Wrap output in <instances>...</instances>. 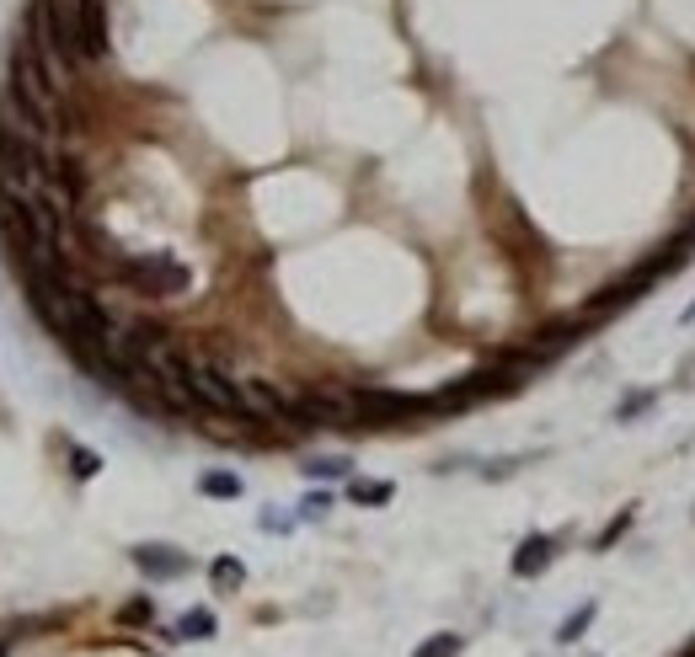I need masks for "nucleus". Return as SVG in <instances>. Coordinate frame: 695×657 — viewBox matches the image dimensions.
Instances as JSON below:
<instances>
[{
    "instance_id": "f257e3e1",
    "label": "nucleus",
    "mask_w": 695,
    "mask_h": 657,
    "mask_svg": "<svg viewBox=\"0 0 695 657\" xmlns=\"http://www.w3.org/2000/svg\"><path fill=\"white\" fill-rule=\"evenodd\" d=\"M139 294H150V300H172V294L188 289V268H182L177 257H166V252H150V257H129L118 268Z\"/></svg>"
},
{
    "instance_id": "f03ea898",
    "label": "nucleus",
    "mask_w": 695,
    "mask_h": 657,
    "mask_svg": "<svg viewBox=\"0 0 695 657\" xmlns=\"http://www.w3.org/2000/svg\"><path fill=\"white\" fill-rule=\"evenodd\" d=\"M188 390L198 406H209V412H230V417H257L252 396H246L241 385H230L214 364H188Z\"/></svg>"
},
{
    "instance_id": "7ed1b4c3",
    "label": "nucleus",
    "mask_w": 695,
    "mask_h": 657,
    "mask_svg": "<svg viewBox=\"0 0 695 657\" xmlns=\"http://www.w3.org/2000/svg\"><path fill=\"white\" fill-rule=\"evenodd\" d=\"M0 171H6V177H17V182H43V177H49V161L38 155L33 139H22L17 129H6V123H0Z\"/></svg>"
},
{
    "instance_id": "20e7f679",
    "label": "nucleus",
    "mask_w": 695,
    "mask_h": 657,
    "mask_svg": "<svg viewBox=\"0 0 695 657\" xmlns=\"http://www.w3.org/2000/svg\"><path fill=\"white\" fill-rule=\"evenodd\" d=\"M353 406H359V417H369V422H396V417H412V412H434L428 396H401V390H359Z\"/></svg>"
},
{
    "instance_id": "39448f33",
    "label": "nucleus",
    "mask_w": 695,
    "mask_h": 657,
    "mask_svg": "<svg viewBox=\"0 0 695 657\" xmlns=\"http://www.w3.org/2000/svg\"><path fill=\"white\" fill-rule=\"evenodd\" d=\"M134 567L156 583H172V577H188L193 561L177 551V545H134Z\"/></svg>"
},
{
    "instance_id": "423d86ee",
    "label": "nucleus",
    "mask_w": 695,
    "mask_h": 657,
    "mask_svg": "<svg viewBox=\"0 0 695 657\" xmlns=\"http://www.w3.org/2000/svg\"><path fill=\"white\" fill-rule=\"evenodd\" d=\"M75 27H81V54L102 59L107 54V11H102V0H75Z\"/></svg>"
},
{
    "instance_id": "0eeeda50",
    "label": "nucleus",
    "mask_w": 695,
    "mask_h": 657,
    "mask_svg": "<svg viewBox=\"0 0 695 657\" xmlns=\"http://www.w3.org/2000/svg\"><path fill=\"white\" fill-rule=\"evenodd\" d=\"M551 567V535H530L514 551V572L519 577H535V572H546Z\"/></svg>"
},
{
    "instance_id": "6e6552de",
    "label": "nucleus",
    "mask_w": 695,
    "mask_h": 657,
    "mask_svg": "<svg viewBox=\"0 0 695 657\" xmlns=\"http://www.w3.org/2000/svg\"><path fill=\"white\" fill-rule=\"evenodd\" d=\"M573 337H578V321L546 326V332L535 337V348H530V358H556V353H567V348H573Z\"/></svg>"
},
{
    "instance_id": "1a4fd4ad",
    "label": "nucleus",
    "mask_w": 695,
    "mask_h": 657,
    "mask_svg": "<svg viewBox=\"0 0 695 657\" xmlns=\"http://www.w3.org/2000/svg\"><path fill=\"white\" fill-rule=\"evenodd\" d=\"M198 492L220 497V503H236V497H241V476L236 471H204V476H198Z\"/></svg>"
},
{
    "instance_id": "9d476101",
    "label": "nucleus",
    "mask_w": 695,
    "mask_h": 657,
    "mask_svg": "<svg viewBox=\"0 0 695 657\" xmlns=\"http://www.w3.org/2000/svg\"><path fill=\"white\" fill-rule=\"evenodd\" d=\"M594 615H599V604H594V599H589V604H578L573 615H567L562 625H556V641H562V647H573V641H578V636L594 625Z\"/></svg>"
},
{
    "instance_id": "9b49d317",
    "label": "nucleus",
    "mask_w": 695,
    "mask_h": 657,
    "mask_svg": "<svg viewBox=\"0 0 695 657\" xmlns=\"http://www.w3.org/2000/svg\"><path fill=\"white\" fill-rule=\"evenodd\" d=\"M209 577H214V593H230V588L246 583V567H241L236 556H220V561L209 567Z\"/></svg>"
},
{
    "instance_id": "f8f14e48",
    "label": "nucleus",
    "mask_w": 695,
    "mask_h": 657,
    "mask_svg": "<svg viewBox=\"0 0 695 657\" xmlns=\"http://www.w3.org/2000/svg\"><path fill=\"white\" fill-rule=\"evenodd\" d=\"M391 481H353V487H348V497H353V503H364V508H380V503H391Z\"/></svg>"
},
{
    "instance_id": "ddd939ff",
    "label": "nucleus",
    "mask_w": 695,
    "mask_h": 657,
    "mask_svg": "<svg viewBox=\"0 0 695 657\" xmlns=\"http://www.w3.org/2000/svg\"><path fill=\"white\" fill-rule=\"evenodd\" d=\"M177 636H182V641H204V636H214V615H209V609H188V615L177 620Z\"/></svg>"
},
{
    "instance_id": "4468645a",
    "label": "nucleus",
    "mask_w": 695,
    "mask_h": 657,
    "mask_svg": "<svg viewBox=\"0 0 695 657\" xmlns=\"http://www.w3.org/2000/svg\"><path fill=\"white\" fill-rule=\"evenodd\" d=\"M353 471V465L343 460V455H327V460H311V465H305V476H311V481H337V476H348Z\"/></svg>"
},
{
    "instance_id": "2eb2a0df",
    "label": "nucleus",
    "mask_w": 695,
    "mask_h": 657,
    "mask_svg": "<svg viewBox=\"0 0 695 657\" xmlns=\"http://www.w3.org/2000/svg\"><path fill=\"white\" fill-rule=\"evenodd\" d=\"M455 652H460V636L455 631H439V636H428L412 657H455Z\"/></svg>"
},
{
    "instance_id": "dca6fc26",
    "label": "nucleus",
    "mask_w": 695,
    "mask_h": 657,
    "mask_svg": "<svg viewBox=\"0 0 695 657\" xmlns=\"http://www.w3.org/2000/svg\"><path fill=\"white\" fill-rule=\"evenodd\" d=\"M70 471L81 476V481H91V476L102 471V455H91V449H81V444H75V449H70Z\"/></svg>"
},
{
    "instance_id": "f3484780",
    "label": "nucleus",
    "mask_w": 695,
    "mask_h": 657,
    "mask_svg": "<svg viewBox=\"0 0 695 657\" xmlns=\"http://www.w3.org/2000/svg\"><path fill=\"white\" fill-rule=\"evenodd\" d=\"M150 615H156V604H150V599H134V604H123V625H150Z\"/></svg>"
},
{
    "instance_id": "a211bd4d",
    "label": "nucleus",
    "mask_w": 695,
    "mask_h": 657,
    "mask_svg": "<svg viewBox=\"0 0 695 657\" xmlns=\"http://www.w3.org/2000/svg\"><path fill=\"white\" fill-rule=\"evenodd\" d=\"M647 406H653V390H642V396H631V401H621V406H615V417H621V422H626V417H642Z\"/></svg>"
},
{
    "instance_id": "6ab92c4d",
    "label": "nucleus",
    "mask_w": 695,
    "mask_h": 657,
    "mask_svg": "<svg viewBox=\"0 0 695 657\" xmlns=\"http://www.w3.org/2000/svg\"><path fill=\"white\" fill-rule=\"evenodd\" d=\"M327 508H332V497L311 492V497H305V508H300V513H305V519H321V513H327Z\"/></svg>"
},
{
    "instance_id": "aec40b11",
    "label": "nucleus",
    "mask_w": 695,
    "mask_h": 657,
    "mask_svg": "<svg viewBox=\"0 0 695 657\" xmlns=\"http://www.w3.org/2000/svg\"><path fill=\"white\" fill-rule=\"evenodd\" d=\"M0 657H6V641H0Z\"/></svg>"
}]
</instances>
